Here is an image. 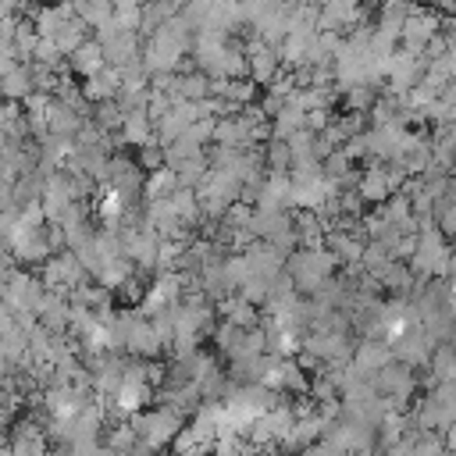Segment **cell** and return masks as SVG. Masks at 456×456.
I'll return each mask as SVG.
<instances>
[{
  "instance_id": "obj_8",
  "label": "cell",
  "mask_w": 456,
  "mask_h": 456,
  "mask_svg": "<svg viewBox=\"0 0 456 456\" xmlns=\"http://www.w3.org/2000/svg\"><path fill=\"white\" fill-rule=\"evenodd\" d=\"M388 360H395V353H392V342L388 338H363V342H356L353 346V353H349V363H353V370L360 374V378H370L378 367H385Z\"/></svg>"
},
{
  "instance_id": "obj_14",
  "label": "cell",
  "mask_w": 456,
  "mask_h": 456,
  "mask_svg": "<svg viewBox=\"0 0 456 456\" xmlns=\"http://www.w3.org/2000/svg\"><path fill=\"white\" fill-rule=\"evenodd\" d=\"M32 89H36V86H32V68H28L25 61H18L14 68H7V71L0 75V96H4V100L21 103Z\"/></svg>"
},
{
  "instance_id": "obj_20",
  "label": "cell",
  "mask_w": 456,
  "mask_h": 456,
  "mask_svg": "<svg viewBox=\"0 0 456 456\" xmlns=\"http://www.w3.org/2000/svg\"><path fill=\"white\" fill-rule=\"evenodd\" d=\"M171 171H175L178 185H185V189H196V185L207 178V171H210V160H207V153H200V157H185V160H171Z\"/></svg>"
},
{
  "instance_id": "obj_24",
  "label": "cell",
  "mask_w": 456,
  "mask_h": 456,
  "mask_svg": "<svg viewBox=\"0 0 456 456\" xmlns=\"http://www.w3.org/2000/svg\"><path fill=\"white\" fill-rule=\"evenodd\" d=\"M264 164H267V171H289V164H292L289 142L278 139V135H271V139L264 142Z\"/></svg>"
},
{
  "instance_id": "obj_1",
  "label": "cell",
  "mask_w": 456,
  "mask_h": 456,
  "mask_svg": "<svg viewBox=\"0 0 456 456\" xmlns=\"http://www.w3.org/2000/svg\"><path fill=\"white\" fill-rule=\"evenodd\" d=\"M335 267H338V260L324 246H314V249L310 246H296L285 256V271H289V278H292L299 296H314L335 274Z\"/></svg>"
},
{
  "instance_id": "obj_4",
  "label": "cell",
  "mask_w": 456,
  "mask_h": 456,
  "mask_svg": "<svg viewBox=\"0 0 456 456\" xmlns=\"http://www.w3.org/2000/svg\"><path fill=\"white\" fill-rule=\"evenodd\" d=\"M388 403H392V410L395 406H403L413 392H417V378H413V367L410 363H403V360H388L385 367H378L370 378H367Z\"/></svg>"
},
{
  "instance_id": "obj_26",
  "label": "cell",
  "mask_w": 456,
  "mask_h": 456,
  "mask_svg": "<svg viewBox=\"0 0 456 456\" xmlns=\"http://www.w3.org/2000/svg\"><path fill=\"white\" fill-rule=\"evenodd\" d=\"M107 449H114V452H128V449H139V431H135V424L132 420H125V424H118L110 435H107V442H103Z\"/></svg>"
},
{
  "instance_id": "obj_27",
  "label": "cell",
  "mask_w": 456,
  "mask_h": 456,
  "mask_svg": "<svg viewBox=\"0 0 456 456\" xmlns=\"http://www.w3.org/2000/svg\"><path fill=\"white\" fill-rule=\"evenodd\" d=\"M142 171H153V167H160V164H167V153H164V142H157V135L150 139V142H142L139 146V160H135Z\"/></svg>"
},
{
  "instance_id": "obj_18",
  "label": "cell",
  "mask_w": 456,
  "mask_h": 456,
  "mask_svg": "<svg viewBox=\"0 0 456 456\" xmlns=\"http://www.w3.org/2000/svg\"><path fill=\"white\" fill-rule=\"evenodd\" d=\"M242 342H246V328L232 324V321H221L214 328V349L224 356V360H235L242 353Z\"/></svg>"
},
{
  "instance_id": "obj_21",
  "label": "cell",
  "mask_w": 456,
  "mask_h": 456,
  "mask_svg": "<svg viewBox=\"0 0 456 456\" xmlns=\"http://www.w3.org/2000/svg\"><path fill=\"white\" fill-rule=\"evenodd\" d=\"M36 43H39V32H36L32 18H18V25H14V32H11V46H14L18 61H32Z\"/></svg>"
},
{
  "instance_id": "obj_23",
  "label": "cell",
  "mask_w": 456,
  "mask_h": 456,
  "mask_svg": "<svg viewBox=\"0 0 456 456\" xmlns=\"http://www.w3.org/2000/svg\"><path fill=\"white\" fill-rule=\"evenodd\" d=\"M71 7H75V14H78L89 28H96L100 21H107V18L114 14V4H110V0H71Z\"/></svg>"
},
{
  "instance_id": "obj_2",
  "label": "cell",
  "mask_w": 456,
  "mask_h": 456,
  "mask_svg": "<svg viewBox=\"0 0 456 456\" xmlns=\"http://www.w3.org/2000/svg\"><path fill=\"white\" fill-rule=\"evenodd\" d=\"M132 424L139 431V449H164V445H171V438L185 424V413L167 406V403H160V406H153L146 413L142 410L132 413Z\"/></svg>"
},
{
  "instance_id": "obj_17",
  "label": "cell",
  "mask_w": 456,
  "mask_h": 456,
  "mask_svg": "<svg viewBox=\"0 0 456 456\" xmlns=\"http://www.w3.org/2000/svg\"><path fill=\"white\" fill-rule=\"evenodd\" d=\"M175 189H178V178H175L171 164H160V167H153V171L142 175L139 196H142V200H164V196H171Z\"/></svg>"
},
{
  "instance_id": "obj_25",
  "label": "cell",
  "mask_w": 456,
  "mask_h": 456,
  "mask_svg": "<svg viewBox=\"0 0 456 456\" xmlns=\"http://www.w3.org/2000/svg\"><path fill=\"white\" fill-rule=\"evenodd\" d=\"M93 121H96L100 128L114 132V128H121V121H125V107H121L118 100H100V103H93Z\"/></svg>"
},
{
  "instance_id": "obj_12",
  "label": "cell",
  "mask_w": 456,
  "mask_h": 456,
  "mask_svg": "<svg viewBox=\"0 0 456 456\" xmlns=\"http://www.w3.org/2000/svg\"><path fill=\"white\" fill-rule=\"evenodd\" d=\"M217 314H221L224 321H232V324H239V328H253V324L260 321V306H253V303L242 299L239 292L221 296V299H217Z\"/></svg>"
},
{
  "instance_id": "obj_28",
  "label": "cell",
  "mask_w": 456,
  "mask_h": 456,
  "mask_svg": "<svg viewBox=\"0 0 456 456\" xmlns=\"http://www.w3.org/2000/svg\"><path fill=\"white\" fill-rule=\"evenodd\" d=\"M32 61H36V64H46V68H57V71H61V61H64V53L57 50V43H53V39L39 36V43H36V50H32Z\"/></svg>"
},
{
  "instance_id": "obj_7",
  "label": "cell",
  "mask_w": 456,
  "mask_h": 456,
  "mask_svg": "<svg viewBox=\"0 0 456 456\" xmlns=\"http://www.w3.org/2000/svg\"><path fill=\"white\" fill-rule=\"evenodd\" d=\"M438 25H442V18H438V14L413 7V11L406 14V21H403V32H399L403 50H410V53L424 57V46H428V43H431V36L438 32Z\"/></svg>"
},
{
  "instance_id": "obj_13",
  "label": "cell",
  "mask_w": 456,
  "mask_h": 456,
  "mask_svg": "<svg viewBox=\"0 0 456 456\" xmlns=\"http://www.w3.org/2000/svg\"><path fill=\"white\" fill-rule=\"evenodd\" d=\"M121 139L132 142V146H142L153 139V114L150 107H135V110H125V121H121Z\"/></svg>"
},
{
  "instance_id": "obj_15",
  "label": "cell",
  "mask_w": 456,
  "mask_h": 456,
  "mask_svg": "<svg viewBox=\"0 0 456 456\" xmlns=\"http://www.w3.org/2000/svg\"><path fill=\"white\" fill-rule=\"evenodd\" d=\"M103 64H107V61H103V46H100L96 39H86V43H78V46L68 53V68H71L78 78L100 71Z\"/></svg>"
},
{
  "instance_id": "obj_10",
  "label": "cell",
  "mask_w": 456,
  "mask_h": 456,
  "mask_svg": "<svg viewBox=\"0 0 456 456\" xmlns=\"http://www.w3.org/2000/svg\"><path fill=\"white\" fill-rule=\"evenodd\" d=\"M118 89H121V71H118L114 64H103L100 71H93V75L82 78V96H86V103L114 100Z\"/></svg>"
},
{
  "instance_id": "obj_22",
  "label": "cell",
  "mask_w": 456,
  "mask_h": 456,
  "mask_svg": "<svg viewBox=\"0 0 456 456\" xmlns=\"http://www.w3.org/2000/svg\"><path fill=\"white\" fill-rule=\"evenodd\" d=\"M299 128H303V110H299V107L281 103V110H278V114H271V135L289 139V135H292V132H299Z\"/></svg>"
},
{
  "instance_id": "obj_11",
  "label": "cell",
  "mask_w": 456,
  "mask_h": 456,
  "mask_svg": "<svg viewBox=\"0 0 456 456\" xmlns=\"http://www.w3.org/2000/svg\"><path fill=\"white\" fill-rule=\"evenodd\" d=\"M86 121V110H78V107H71V103H64V100H50V107H46V132H53V135H71L75 139V132H78V125Z\"/></svg>"
},
{
  "instance_id": "obj_6",
  "label": "cell",
  "mask_w": 456,
  "mask_h": 456,
  "mask_svg": "<svg viewBox=\"0 0 456 456\" xmlns=\"http://www.w3.org/2000/svg\"><path fill=\"white\" fill-rule=\"evenodd\" d=\"M7 449L14 456H39L50 449V438H46V428L39 417H21V420H11L7 428Z\"/></svg>"
},
{
  "instance_id": "obj_16",
  "label": "cell",
  "mask_w": 456,
  "mask_h": 456,
  "mask_svg": "<svg viewBox=\"0 0 456 456\" xmlns=\"http://www.w3.org/2000/svg\"><path fill=\"white\" fill-rule=\"evenodd\" d=\"M374 278L381 281V289L399 292V296H410V292H413V285L420 281V278L410 271V264H399V260H388L381 271H374Z\"/></svg>"
},
{
  "instance_id": "obj_19",
  "label": "cell",
  "mask_w": 456,
  "mask_h": 456,
  "mask_svg": "<svg viewBox=\"0 0 456 456\" xmlns=\"http://www.w3.org/2000/svg\"><path fill=\"white\" fill-rule=\"evenodd\" d=\"M178 0H146L142 4V18H139V36H150L157 25H164L167 18L178 14Z\"/></svg>"
},
{
  "instance_id": "obj_5",
  "label": "cell",
  "mask_w": 456,
  "mask_h": 456,
  "mask_svg": "<svg viewBox=\"0 0 456 456\" xmlns=\"http://www.w3.org/2000/svg\"><path fill=\"white\" fill-rule=\"evenodd\" d=\"M431 349H435V335H431L420 321L410 324L403 335L392 338V353H395V360H403V363H410V367H424V363L431 360Z\"/></svg>"
},
{
  "instance_id": "obj_3",
  "label": "cell",
  "mask_w": 456,
  "mask_h": 456,
  "mask_svg": "<svg viewBox=\"0 0 456 456\" xmlns=\"http://www.w3.org/2000/svg\"><path fill=\"white\" fill-rule=\"evenodd\" d=\"M89 278V271L82 267V260L75 256V249H57L39 264V281L46 285V292H61L68 296L75 285H82Z\"/></svg>"
},
{
  "instance_id": "obj_9",
  "label": "cell",
  "mask_w": 456,
  "mask_h": 456,
  "mask_svg": "<svg viewBox=\"0 0 456 456\" xmlns=\"http://www.w3.org/2000/svg\"><path fill=\"white\" fill-rule=\"evenodd\" d=\"M278 71H281V57H278V50L267 46V43H260V39L253 36V43H249V50H246V75H249L256 86H267Z\"/></svg>"
}]
</instances>
